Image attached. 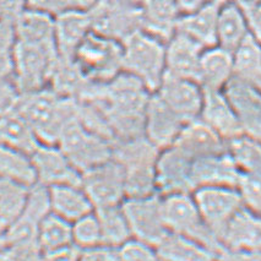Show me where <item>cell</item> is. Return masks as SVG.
I'll use <instances>...</instances> for the list:
<instances>
[{
  "label": "cell",
  "mask_w": 261,
  "mask_h": 261,
  "mask_svg": "<svg viewBox=\"0 0 261 261\" xmlns=\"http://www.w3.org/2000/svg\"><path fill=\"white\" fill-rule=\"evenodd\" d=\"M151 92L140 80L121 71L105 84H91L79 101L93 106L114 136V142L144 135L145 109Z\"/></svg>",
  "instance_id": "cell-1"
},
{
  "label": "cell",
  "mask_w": 261,
  "mask_h": 261,
  "mask_svg": "<svg viewBox=\"0 0 261 261\" xmlns=\"http://www.w3.org/2000/svg\"><path fill=\"white\" fill-rule=\"evenodd\" d=\"M14 107L31 125L42 144L57 145L64 127L77 115L79 103L44 87L21 93Z\"/></svg>",
  "instance_id": "cell-2"
},
{
  "label": "cell",
  "mask_w": 261,
  "mask_h": 261,
  "mask_svg": "<svg viewBox=\"0 0 261 261\" xmlns=\"http://www.w3.org/2000/svg\"><path fill=\"white\" fill-rule=\"evenodd\" d=\"M160 152L144 135L114 142L112 160L123 171L126 198H140L157 193L156 163Z\"/></svg>",
  "instance_id": "cell-3"
},
{
  "label": "cell",
  "mask_w": 261,
  "mask_h": 261,
  "mask_svg": "<svg viewBox=\"0 0 261 261\" xmlns=\"http://www.w3.org/2000/svg\"><path fill=\"white\" fill-rule=\"evenodd\" d=\"M58 58L56 42L15 37L10 79L17 93L48 87Z\"/></svg>",
  "instance_id": "cell-4"
},
{
  "label": "cell",
  "mask_w": 261,
  "mask_h": 261,
  "mask_svg": "<svg viewBox=\"0 0 261 261\" xmlns=\"http://www.w3.org/2000/svg\"><path fill=\"white\" fill-rule=\"evenodd\" d=\"M123 45V71L140 80L151 93L156 92L166 74V43L150 33H133Z\"/></svg>",
  "instance_id": "cell-5"
},
{
  "label": "cell",
  "mask_w": 261,
  "mask_h": 261,
  "mask_svg": "<svg viewBox=\"0 0 261 261\" xmlns=\"http://www.w3.org/2000/svg\"><path fill=\"white\" fill-rule=\"evenodd\" d=\"M72 60L90 83H108L123 71V45L91 31L75 50Z\"/></svg>",
  "instance_id": "cell-6"
},
{
  "label": "cell",
  "mask_w": 261,
  "mask_h": 261,
  "mask_svg": "<svg viewBox=\"0 0 261 261\" xmlns=\"http://www.w3.org/2000/svg\"><path fill=\"white\" fill-rule=\"evenodd\" d=\"M162 215L168 232L188 237L215 254L223 248L214 230L202 220L193 193L162 196Z\"/></svg>",
  "instance_id": "cell-7"
},
{
  "label": "cell",
  "mask_w": 261,
  "mask_h": 261,
  "mask_svg": "<svg viewBox=\"0 0 261 261\" xmlns=\"http://www.w3.org/2000/svg\"><path fill=\"white\" fill-rule=\"evenodd\" d=\"M57 146L80 173L107 162L112 159L113 151V144L90 132L81 124L77 115L64 127Z\"/></svg>",
  "instance_id": "cell-8"
},
{
  "label": "cell",
  "mask_w": 261,
  "mask_h": 261,
  "mask_svg": "<svg viewBox=\"0 0 261 261\" xmlns=\"http://www.w3.org/2000/svg\"><path fill=\"white\" fill-rule=\"evenodd\" d=\"M132 239L156 248L168 234L162 215V196L159 193L140 198H126L121 202Z\"/></svg>",
  "instance_id": "cell-9"
},
{
  "label": "cell",
  "mask_w": 261,
  "mask_h": 261,
  "mask_svg": "<svg viewBox=\"0 0 261 261\" xmlns=\"http://www.w3.org/2000/svg\"><path fill=\"white\" fill-rule=\"evenodd\" d=\"M92 31L123 43L142 30L139 5L123 0H96L89 10Z\"/></svg>",
  "instance_id": "cell-10"
},
{
  "label": "cell",
  "mask_w": 261,
  "mask_h": 261,
  "mask_svg": "<svg viewBox=\"0 0 261 261\" xmlns=\"http://www.w3.org/2000/svg\"><path fill=\"white\" fill-rule=\"evenodd\" d=\"M81 188L95 208L121 205L126 198L123 171L112 159L81 173Z\"/></svg>",
  "instance_id": "cell-11"
},
{
  "label": "cell",
  "mask_w": 261,
  "mask_h": 261,
  "mask_svg": "<svg viewBox=\"0 0 261 261\" xmlns=\"http://www.w3.org/2000/svg\"><path fill=\"white\" fill-rule=\"evenodd\" d=\"M198 210L210 228L217 236L229 218L242 208L243 196L236 188L200 187L193 191Z\"/></svg>",
  "instance_id": "cell-12"
},
{
  "label": "cell",
  "mask_w": 261,
  "mask_h": 261,
  "mask_svg": "<svg viewBox=\"0 0 261 261\" xmlns=\"http://www.w3.org/2000/svg\"><path fill=\"white\" fill-rule=\"evenodd\" d=\"M30 157L38 184L47 188L81 185V173L57 145L41 144Z\"/></svg>",
  "instance_id": "cell-13"
},
{
  "label": "cell",
  "mask_w": 261,
  "mask_h": 261,
  "mask_svg": "<svg viewBox=\"0 0 261 261\" xmlns=\"http://www.w3.org/2000/svg\"><path fill=\"white\" fill-rule=\"evenodd\" d=\"M193 160L175 146L160 152L156 163V190L161 196L191 194L195 190L191 180Z\"/></svg>",
  "instance_id": "cell-14"
},
{
  "label": "cell",
  "mask_w": 261,
  "mask_h": 261,
  "mask_svg": "<svg viewBox=\"0 0 261 261\" xmlns=\"http://www.w3.org/2000/svg\"><path fill=\"white\" fill-rule=\"evenodd\" d=\"M154 93L185 123L199 118L204 92L196 81L166 72Z\"/></svg>",
  "instance_id": "cell-15"
},
{
  "label": "cell",
  "mask_w": 261,
  "mask_h": 261,
  "mask_svg": "<svg viewBox=\"0 0 261 261\" xmlns=\"http://www.w3.org/2000/svg\"><path fill=\"white\" fill-rule=\"evenodd\" d=\"M185 121L175 114L157 93H151L145 109L144 136L160 151L171 147Z\"/></svg>",
  "instance_id": "cell-16"
},
{
  "label": "cell",
  "mask_w": 261,
  "mask_h": 261,
  "mask_svg": "<svg viewBox=\"0 0 261 261\" xmlns=\"http://www.w3.org/2000/svg\"><path fill=\"white\" fill-rule=\"evenodd\" d=\"M238 118L243 135L261 140V92L233 76L223 89Z\"/></svg>",
  "instance_id": "cell-17"
},
{
  "label": "cell",
  "mask_w": 261,
  "mask_h": 261,
  "mask_svg": "<svg viewBox=\"0 0 261 261\" xmlns=\"http://www.w3.org/2000/svg\"><path fill=\"white\" fill-rule=\"evenodd\" d=\"M243 174L228 151L220 154L194 160L191 165V180L194 187L238 188Z\"/></svg>",
  "instance_id": "cell-18"
},
{
  "label": "cell",
  "mask_w": 261,
  "mask_h": 261,
  "mask_svg": "<svg viewBox=\"0 0 261 261\" xmlns=\"http://www.w3.org/2000/svg\"><path fill=\"white\" fill-rule=\"evenodd\" d=\"M202 92L204 98L199 119L207 124L226 141L242 136L241 124L223 90L202 89Z\"/></svg>",
  "instance_id": "cell-19"
},
{
  "label": "cell",
  "mask_w": 261,
  "mask_h": 261,
  "mask_svg": "<svg viewBox=\"0 0 261 261\" xmlns=\"http://www.w3.org/2000/svg\"><path fill=\"white\" fill-rule=\"evenodd\" d=\"M173 146L193 161L228 151L227 141L199 118L185 124Z\"/></svg>",
  "instance_id": "cell-20"
},
{
  "label": "cell",
  "mask_w": 261,
  "mask_h": 261,
  "mask_svg": "<svg viewBox=\"0 0 261 261\" xmlns=\"http://www.w3.org/2000/svg\"><path fill=\"white\" fill-rule=\"evenodd\" d=\"M202 48L195 41L175 32L166 43V72L199 84Z\"/></svg>",
  "instance_id": "cell-21"
},
{
  "label": "cell",
  "mask_w": 261,
  "mask_h": 261,
  "mask_svg": "<svg viewBox=\"0 0 261 261\" xmlns=\"http://www.w3.org/2000/svg\"><path fill=\"white\" fill-rule=\"evenodd\" d=\"M92 31L87 10H69L54 17V38L59 57L72 59L81 42Z\"/></svg>",
  "instance_id": "cell-22"
},
{
  "label": "cell",
  "mask_w": 261,
  "mask_h": 261,
  "mask_svg": "<svg viewBox=\"0 0 261 261\" xmlns=\"http://www.w3.org/2000/svg\"><path fill=\"white\" fill-rule=\"evenodd\" d=\"M222 3L212 0L194 13L181 15L177 22L175 32L193 39L205 49L217 45V19Z\"/></svg>",
  "instance_id": "cell-23"
},
{
  "label": "cell",
  "mask_w": 261,
  "mask_h": 261,
  "mask_svg": "<svg viewBox=\"0 0 261 261\" xmlns=\"http://www.w3.org/2000/svg\"><path fill=\"white\" fill-rule=\"evenodd\" d=\"M139 10L142 31L167 43L175 33L180 17L174 0H140Z\"/></svg>",
  "instance_id": "cell-24"
},
{
  "label": "cell",
  "mask_w": 261,
  "mask_h": 261,
  "mask_svg": "<svg viewBox=\"0 0 261 261\" xmlns=\"http://www.w3.org/2000/svg\"><path fill=\"white\" fill-rule=\"evenodd\" d=\"M233 76L234 57L232 51L218 45L204 49L199 70V85L202 89L223 90Z\"/></svg>",
  "instance_id": "cell-25"
},
{
  "label": "cell",
  "mask_w": 261,
  "mask_h": 261,
  "mask_svg": "<svg viewBox=\"0 0 261 261\" xmlns=\"http://www.w3.org/2000/svg\"><path fill=\"white\" fill-rule=\"evenodd\" d=\"M42 142L25 118L13 107L0 114V145L27 156L37 150Z\"/></svg>",
  "instance_id": "cell-26"
},
{
  "label": "cell",
  "mask_w": 261,
  "mask_h": 261,
  "mask_svg": "<svg viewBox=\"0 0 261 261\" xmlns=\"http://www.w3.org/2000/svg\"><path fill=\"white\" fill-rule=\"evenodd\" d=\"M48 196L50 212L70 223L95 211L92 202L81 185L50 187L48 188Z\"/></svg>",
  "instance_id": "cell-27"
},
{
  "label": "cell",
  "mask_w": 261,
  "mask_h": 261,
  "mask_svg": "<svg viewBox=\"0 0 261 261\" xmlns=\"http://www.w3.org/2000/svg\"><path fill=\"white\" fill-rule=\"evenodd\" d=\"M248 36L249 29L244 11L230 0H224L218 11L217 45L234 53Z\"/></svg>",
  "instance_id": "cell-28"
},
{
  "label": "cell",
  "mask_w": 261,
  "mask_h": 261,
  "mask_svg": "<svg viewBox=\"0 0 261 261\" xmlns=\"http://www.w3.org/2000/svg\"><path fill=\"white\" fill-rule=\"evenodd\" d=\"M218 241L224 248L229 249L261 245V222L241 208L229 218L218 233Z\"/></svg>",
  "instance_id": "cell-29"
},
{
  "label": "cell",
  "mask_w": 261,
  "mask_h": 261,
  "mask_svg": "<svg viewBox=\"0 0 261 261\" xmlns=\"http://www.w3.org/2000/svg\"><path fill=\"white\" fill-rule=\"evenodd\" d=\"M165 261H214L215 253L200 243L169 232L156 247Z\"/></svg>",
  "instance_id": "cell-30"
},
{
  "label": "cell",
  "mask_w": 261,
  "mask_h": 261,
  "mask_svg": "<svg viewBox=\"0 0 261 261\" xmlns=\"http://www.w3.org/2000/svg\"><path fill=\"white\" fill-rule=\"evenodd\" d=\"M233 57L234 76L261 92V45L249 35Z\"/></svg>",
  "instance_id": "cell-31"
},
{
  "label": "cell",
  "mask_w": 261,
  "mask_h": 261,
  "mask_svg": "<svg viewBox=\"0 0 261 261\" xmlns=\"http://www.w3.org/2000/svg\"><path fill=\"white\" fill-rule=\"evenodd\" d=\"M102 234V245L119 249L132 239L129 224L121 205L95 208Z\"/></svg>",
  "instance_id": "cell-32"
},
{
  "label": "cell",
  "mask_w": 261,
  "mask_h": 261,
  "mask_svg": "<svg viewBox=\"0 0 261 261\" xmlns=\"http://www.w3.org/2000/svg\"><path fill=\"white\" fill-rule=\"evenodd\" d=\"M0 180L32 187L36 181L31 157L0 145Z\"/></svg>",
  "instance_id": "cell-33"
},
{
  "label": "cell",
  "mask_w": 261,
  "mask_h": 261,
  "mask_svg": "<svg viewBox=\"0 0 261 261\" xmlns=\"http://www.w3.org/2000/svg\"><path fill=\"white\" fill-rule=\"evenodd\" d=\"M36 239L42 254L74 244L71 223L49 212L39 222Z\"/></svg>",
  "instance_id": "cell-34"
},
{
  "label": "cell",
  "mask_w": 261,
  "mask_h": 261,
  "mask_svg": "<svg viewBox=\"0 0 261 261\" xmlns=\"http://www.w3.org/2000/svg\"><path fill=\"white\" fill-rule=\"evenodd\" d=\"M72 243L81 250L102 245V234L95 211L71 223Z\"/></svg>",
  "instance_id": "cell-35"
},
{
  "label": "cell",
  "mask_w": 261,
  "mask_h": 261,
  "mask_svg": "<svg viewBox=\"0 0 261 261\" xmlns=\"http://www.w3.org/2000/svg\"><path fill=\"white\" fill-rule=\"evenodd\" d=\"M96 0H27V8L56 17L69 10H89Z\"/></svg>",
  "instance_id": "cell-36"
},
{
  "label": "cell",
  "mask_w": 261,
  "mask_h": 261,
  "mask_svg": "<svg viewBox=\"0 0 261 261\" xmlns=\"http://www.w3.org/2000/svg\"><path fill=\"white\" fill-rule=\"evenodd\" d=\"M14 43V23L0 19V76L10 77Z\"/></svg>",
  "instance_id": "cell-37"
},
{
  "label": "cell",
  "mask_w": 261,
  "mask_h": 261,
  "mask_svg": "<svg viewBox=\"0 0 261 261\" xmlns=\"http://www.w3.org/2000/svg\"><path fill=\"white\" fill-rule=\"evenodd\" d=\"M119 253L124 261H165L156 248L136 239H130L121 245Z\"/></svg>",
  "instance_id": "cell-38"
},
{
  "label": "cell",
  "mask_w": 261,
  "mask_h": 261,
  "mask_svg": "<svg viewBox=\"0 0 261 261\" xmlns=\"http://www.w3.org/2000/svg\"><path fill=\"white\" fill-rule=\"evenodd\" d=\"M79 261H124L121 259L119 249L99 245L81 251Z\"/></svg>",
  "instance_id": "cell-39"
},
{
  "label": "cell",
  "mask_w": 261,
  "mask_h": 261,
  "mask_svg": "<svg viewBox=\"0 0 261 261\" xmlns=\"http://www.w3.org/2000/svg\"><path fill=\"white\" fill-rule=\"evenodd\" d=\"M17 96L19 93L11 79L0 76V114L14 107Z\"/></svg>",
  "instance_id": "cell-40"
},
{
  "label": "cell",
  "mask_w": 261,
  "mask_h": 261,
  "mask_svg": "<svg viewBox=\"0 0 261 261\" xmlns=\"http://www.w3.org/2000/svg\"><path fill=\"white\" fill-rule=\"evenodd\" d=\"M214 261H261V254L251 253L244 249L222 248L215 254Z\"/></svg>",
  "instance_id": "cell-41"
},
{
  "label": "cell",
  "mask_w": 261,
  "mask_h": 261,
  "mask_svg": "<svg viewBox=\"0 0 261 261\" xmlns=\"http://www.w3.org/2000/svg\"><path fill=\"white\" fill-rule=\"evenodd\" d=\"M81 249L75 244L56 249L42 254V261H79L81 256Z\"/></svg>",
  "instance_id": "cell-42"
},
{
  "label": "cell",
  "mask_w": 261,
  "mask_h": 261,
  "mask_svg": "<svg viewBox=\"0 0 261 261\" xmlns=\"http://www.w3.org/2000/svg\"><path fill=\"white\" fill-rule=\"evenodd\" d=\"M247 17L249 35L261 45V2L244 11Z\"/></svg>",
  "instance_id": "cell-43"
},
{
  "label": "cell",
  "mask_w": 261,
  "mask_h": 261,
  "mask_svg": "<svg viewBox=\"0 0 261 261\" xmlns=\"http://www.w3.org/2000/svg\"><path fill=\"white\" fill-rule=\"evenodd\" d=\"M25 9H27V0H0V16L11 22Z\"/></svg>",
  "instance_id": "cell-44"
},
{
  "label": "cell",
  "mask_w": 261,
  "mask_h": 261,
  "mask_svg": "<svg viewBox=\"0 0 261 261\" xmlns=\"http://www.w3.org/2000/svg\"><path fill=\"white\" fill-rule=\"evenodd\" d=\"M174 2L179 10V14L181 16V15L191 14L194 11L199 10V9L205 7L206 4H208L212 0H174Z\"/></svg>",
  "instance_id": "cell-45"
},
{
  "label": "cell",
  "mask_w": 261,
  "mask_h": 261,
  "mask_svg": "<svg viewBox=\"0 0 261 261\" xmlns=\"http://www.w3.org/2000/svg\"><path fill=\"white\" fill-rule=\"evenodd\" d=\"M123 2L132 3V4H136V5H139V2H140V0H123Z\"/></svg>",
  "instance_id": "cell-46"
},
{
  "label": "cell",
  "mask_w": 261,
  "mask_h": 261,
  "mask_svg": "<svg viewBox=\"0 0 261 261\" xmlns=\"http://www.w3.org/2000/svg\"><path fill=\"white\" fill-rule=\"evenodd\" d=\"M216 2H224V0H216Z\"/></svg>",
  "instance_id": "cell-47"
},
{
  "label": "cell",
  "mask_w": 261,
  "mask_h": 261,
  "mask_svg": "<svg viewBox=\"0 0 261 261\" xmlns=\"http://www.w3.org/2000/svg\"><path fill=\"white\" fill-rule=\"evenodd\" d=\"M0 19H2V16H0Z\"/></svg>",
  "instance_id": "cell-48"
}]
</instances>
